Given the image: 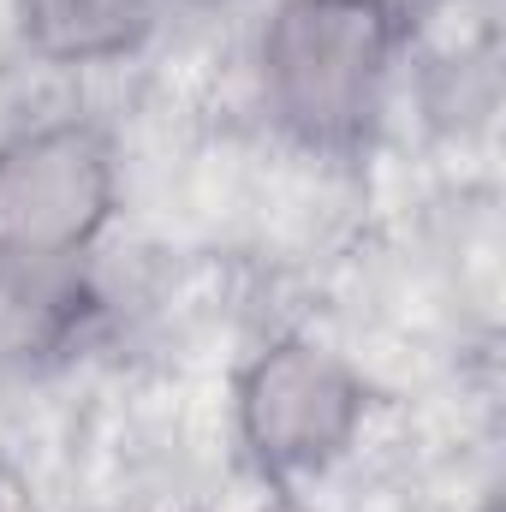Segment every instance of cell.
<instances>
[{
    "label": "cell",
    "instance_id": "obj_1",
    "mask_svg": "<svg viewBox=\"0 0 506 512\" xmlns=\"http://www.w3.org/2000/svg\"><path fill=\"white\" fill-rule=\"evenodd\" d=\"M405 18L393 0H280L256 36L274 126L322 155H358L381 126Z\"/></svg>",
    "mask_w": 506,
    "mask_h": 512
},
{
    "label": "cell",
    "instance_id": "obj_2",
    "mask_svg": "<svg viewBox=\"0 0 506 512\" xmlns=\"http://www.w3.org/2000/svg\"><path fill=\"white\" fill-rule=\"evenodd\" d=\"M120 209V149L96 120H42L0 143V274L84 256Z\"/></svg>",
    "mask_w": 506,
    "mask_h": 512
},
{
    "label": "cell",
    "instance_id": "obj_3",
    "mask_svg": "<svg viewBox=\"0 0 506 512\" xmlns=\"http://www.w3.org/2000/svg\"><path fill=\"white\" fill-rule=\"evenodd\" d=\"M364 417H370L364 376L316 340L262 346L233 382L239 447L256 465V477L274 489L334 471L358 447Z\"/></svg>",
    "mask_w": 506,
    "mask_h": 512
},
{
    "label": "cell",
    "instance_id": "obj_4",
    "mask_svg": "<svg viewBox=\"0 0 506 512\" xmlns=\"http://www.w3.org/2000/svg\"><path fill=\"white\" fill-rule=\"evenodd\" d=\"M155 0H18L24 42L48 60H114L155 30Z\"/></svg>",
    "mask_w": 506,
    "mask_h": 512
},
{
    "label": "cell",
    "instance_id": "obj_5",
    "mask_svg": "<svg viewBox=\"0 0 506 512\" xmlns=\"http://www.w3.org/2000/svg\"><path fill=\"white\" fill-rule=\"evenodd\" d=\"M477 512H501V501H483V507H477Z\"/></svg>",
    "mask_w": 506,
    "mask_h": 512
},
{
    "label": "cell",
    "instance_id": "obj_6",
    "mask_svg": "<svg viewBox=\"0 0 506 512\" xmlns=\"http://www.w3.org/2000/svg\"><path fill=\"white\" fill-rule=\"evenodd\" d=\"M155 6H161V0H155Z\"/></svg>",
    "mask_w": 506,
    "mask_h": 512
}]
</instances>
